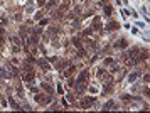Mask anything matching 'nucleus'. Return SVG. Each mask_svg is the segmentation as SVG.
Masks as SVG:
<instances>
[{
	"mask_svg": "<svg viewBox=\"0 0 150 113\" xmlns=\"http://www.w3.org/2000/svg\"><path fill=\"white\" fill-rule=\"evenodd\" d=\"M86 78H88V71H83L81 74L78 76V83H83V81H86Z\"/></svg>",
	"mask_w": 150,
	"mask_h": 113,
	"instance_id": "1",
	"label": "nucleus"
},
{
	"mask_svg": "<svg viewBox=\"0 0 150 113\" xmlns=\"http://www.w3.org/2000/svg\"><path fill=\"white\" fill-rule=\"evenodd\" d=\"M93 103V100H83L81 101V105H83V108H89V105Z\"/></svg>",
	"mask_w": 150,
	"mask_h": 113,
	"instance_id": "2",
	"label": "nucleus"
},
{
	"mask_svg": "<svg viewBox=\"0 0 150 113\" xmlns=\"http://www.w3.org/2000/svg\"><path fill=\"white\" fill-rule=\"evenodd\" d=\"M108 29H111V31H113V29H115V31H116V29H118V24H116V22H111Z\"/></svg>",
	"mask_w": 150,
	"mask_h": 113,
	"instance_id": "3",
	"label": "nucleus"
},
{
	"mask_svg": "<svg viewBox=\"0 0 150 113\" xmlns=\"http://www.w3.org/2000/svg\"><path fill=\"white\" fill-rule=\"evenodd\" d=\"M105 15H111V7H105Z\"/></svg>",
	"mask_w": 150,
	"mask_h": 113,
	"instance_id": "4",
	"label": "nucleus"
},
{
	"mask_svg": "<svg viewBox=\"0 0 150 113\" xmlns=\"http://www.w3.org/2000/svg\"><path fill=\"white\" fill-rule=\"evenodd\" d=\"M116 46H118V47H125V46H126V40H120Z\"/></svg>",
	"mask_w": 150,
	"mask_h": 113,
	"instance_id": "5",
	"label": "nucleus"
},
{
	"mask_svg": "<svg viewBox=\"0 0 150 113\" xmlns=\"http://www.w3.org/2000/svg\"><path fill=\"white\" fill-rule=\"evenodd\" d=\"M39 2V5H42V3H44V0H37Z\"/></svg>",
	"mask_w": 150,
	"mask_h": 113,
	"instance_id": "6",
	"label": "nucleus"
}]
</instances>
